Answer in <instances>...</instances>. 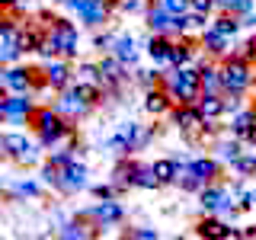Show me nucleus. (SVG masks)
Here are the masks:
<instances>
[{
    "label": "nucleus",
    "mask_w": 256,
    "mask_h": 240,
    "mask_svg": "<svg viewBox=\"0 0 256 240\" xmlns=\"http://www.w3.org/2000/svg\"><path fill=\"white\" fill-rule=\"evenodd\" d=\"M0 4H4V6H6V4H13V0H0Z\"/></svg>",
    "instance_id": "nucleus-41"
},
{
    "label": "nucleus",
    "mask_w": 256,
    "mask_h": 240,
    "mask_svg": "<svg viewBox=\"0 0 256 240\" xmlns=\"http://www.w3.org/2000/svg\"><path fill=\"white\" fill-rule=\"evenodd\" d=\"M160 6H166L173 16H180V13H189L192 10V0H157Z\"/></svg>",
    "instance_id": "nucleus-36"
},
{
    "label": "nucleus",
    "mask_w": 256,
    "mask_h": 240,
    "mask_svg": "<svg viewBox=\"0 0 256 240\" xmlns=\"http://www.w3.org/2000/svg\"><path fill=\"white\" fill-rule=\"evenodd\" d=\"M154 173H157L160 186H176V180H180V157H157Z\"/></svg>",
    "instance_id": "nucleus-25"
},
{
    "label": "nucleus",
    "mask_w": 256,
    "mask_h": 240,
    "mask_svg": "<svg viewBox=\"0 0 256 240\" xmlns=\"http://www.w3.org/2000/svg\"><path fill=\"white\" fill-rule=\"evenodd\" d=\"M138 173H141V160H134V157H118V164L112 166L109 180L118 186V192H128V189L138 186Z\"/></svg>",
    "instance_id": "nucleus-14"
},
{
    "label": "nucleus",
    "mask_w": 256,
    "mask_h": 240,
    "mask_svg": "<svg viewBox=\"0 0 256 240\" xmlns=\"http://www.w3.org/2000/svg\"><path fill=\"white\" fill-rule=\"evenodd\" d=\"M36 109L38 106L32 102V93H4V100H0V118H4L6 125L29 122Z\"/></svg>",
    "instance_id": "nucleus-9"
},
{
    "label": "nucleus",
    "mask_w": 256,
    "mask_h": 240,
    "mask_svg": "<svg viewBox=\"0 0 256 240\" xmlns=\"http://www.w3.org/2000/svg\"><path fill=\"white\" fill-rule=\"evenodd\" d=\"M253 128H256V106H244L240 112H234V118H230V128H228V132L237 134L240 141H250Z\"/></svg>",
    "instance_id": "nucleus-22"
},
{
    "label": "nucleus",
    "mask_w": 256,
    "mask_h": 240,
    "mask_svg": "<svg viewBox=\"0 0 256 240\" xmlns=\"http://www.w3.org/2000/svg\"><path fill=\"white\" fill-rule=\"evenodd\" d=\"M198 112L208 118V122H221L228 116V106H224V93H202L198 96Z\"/></svg>",
    "instance_id": "nucleus-23"
},
{
    "label": "nucleus",
    "mask_w": 256,
    "mask_h": 240,
    "mask_svg": "<svg viewBox=\"0 0 256 240\" xmlns=\"http://www.w3.org/2000/svg\"><path fill=\"white\" fill-rule=\"evenodd\" d=\"M221 80H224V93H246L256 84V64L230 54L221 61Z\"/></svg>",
    "instance_id": "nucleus-5"
},
{
    "label": "nucleus",
    "mask_w": 256,
    "mask_h": 240,
    "mask_svg": "<svg viewBox=\"0 0 256 240\" xmlns=\"http://www.w3.org/2000/svg\"><path fill=\"white\" fill-rule=\"evenodd\" d=\"M116 38H118V32H96V36H93V48L100 54H109L112 45H116Z\"/></svg>",
    "instance_id": "nucleus-32"
},
{
    "label": "nucleus",
    "mask_w": 256,
    "mask_h": 240,
    "mask_svg": "<svg viewBox=\"0 0 256 240\" xmlns=\"http://www.w3.org/2000/svg\"><path fill=\"white\" fill-rule=\"evenodd\" d=\"M109 6L102 4V0H90V6L84 10V16H80V22H84L86 29H100V26H106V20H109Z\"/></svg>",
    "instance_id": "nucleus-26"
},
{
    "label": "nucleus",
    "mask_w": 256,
    "mask_h": 240,
    "mask_svg": "<svg viewBox=\"0 0 256 240\" xmlns=\"http://www.w3.org/2000/svg\"><path fill=\"white\" fill-rule=\"evenodd\" d=\"M45 32H48V29H42L36 20L26 22V26H22V32H20V48H22L26 54H38V48H42V42H45Z\"/></svg>",
    "instance_id": "nucleus-24"
},
{
    "label": "nucleus",
    "mask_w": 256,
    "mask_h": 240,
    "mask_svg": "<svg viewBox=\"0 0 256 240\" xmlns=\"http://www.w3.org/2000/svg\"><path fill=\"white\" fill-rule=\"evenodd\" d=\"M237 205L244 208V212H250V208H256V189H244L237 198Z\"/></svg>",
    "instance_id": "nucleus-39"
},
{
    "label": "nucleus",
    "mask_w": 256,
    "mask_h": 240,
    "mask_svg": "<svg viewBox=\"0 0 256 240\" xmlns=\"http://www.w3.org/2000/svg\"><path fill=\"white\" fill-rule=\"evenodd\" d=\"M54 109H58L61 116H68L70 122H77V118H84V116H90V112H93L90 102L80 100V96L74 93V86H68V90L58 93V100H54Z\"/></svg>",
    "instance_id": "nucleus-15"
},
{
    "label": "nucleus",
    "mask_w": 256,
    "mask_h": 240,
    "mask_svg": "<svg viewBox=\"0 0 256 240\" xmlns=\"http://www.w3.org/2000/svg\"><path fill=\"white\" fill-rule=\"evenodd\" d=\"M54 4H61V0H54Z\"/></svg>",
    "instance_id": "nucleus-42"
},
{
    "label": "nucleus",
    "mask_w": 256,
    "mask_h": 240,
    "mask_svg": "<svg viewBox=\"0 0 256 240\" xmlns=\"http://www.w3.org/2000/svg\"><path fill=\"white\" fill-rule=\"evenodd\" d=\"M134 189H160V180L154 173V164H141V173H138V186Z\"/></svg>",
    "instance_id": "nucleus-30"
},
{
    "label": "nucleus",
    "mask_w": 256,
    "mask_h": 240,
    "mask_svg": "<svg viewBox=\"0 0 256 240\" xmlns=\"http://www.w3.org/2000/svg\"><path fill=\"white\" fill-rule=\"evenodd\" d=\"M74 80H100V61H80Z\"/></svg>",
    "instance_id": "nucleus-31"
},
{
    "label": "nucleus",
    "mask_w": 256,
    "mask_h": 240,
    "mask_svg": "<svg viewBox=\"0 0 256 240\" xmlns=\"http://www.w3.org/2000/svg\"><path fill=\"white\" fill-rule=\"evenodd\" d=\"M144 22H148L150 32H164V36H170V29H173V13L154 0V4H148V10H144Z\"/></svg>",
    "instance_id": "nucleus-21"
},
{
    "label": "nucleus",
    "mask_w": 256,
    "mask_h": 240,
    "mask_svg": "<svg viewBox=\"0 0 256 240\" xmlns=\"http://www.w3.org/2000/svg\"><path fill=\"white\" fill-rule=\"evenodd\" d=\"M170 45H173V36H164V32H150L148 38L141 42L144 54L157 64V68H166V54H170Z\"/></svg>",
    "instance_id": "nucleus-17"
},
{
    "label": "nucleus",
    "mask_w": 256,
    "mask_h": 240,
    "mask_svg": "<svg viewBox=\"0 0 256 240\" xmlns=\"http://www.w3.org/2000/svg\"><path fill=\"white\" fill-rule=\"evenodd\" d=\"M230 166H234V176L250 180V176H256V154H253V150H244V154H240Z\"/></svg>",
    "instance_id": "nucleus-29"
},
{
    "label": "nucleus",
    "mask_w": 256,
    "mask_h": 240,
    "mask_svg": "<svg viewBox=\"0 0 256 240\" xmlns=\"http://www.w3.org/2000/svg\"><path fill=\"white\" fill-rule=\"evenodd\" d=\"M230 4H234V0H218V10H228Z\"/></svg>",
    "instance_id": "nucleus-40"
},
{
    "label": "nucleus",
    "mask_w": 256,
    "mask_h": 240,
    "mask_svg": "<svg viewBox=\"0 0 256 240\" xmlns=\"http://www.w3.org/2000/svg\"><path fill=\"white\" fill-rule=\"evenodd\" d=\"M52 189L58 192V196H77L80 189H90V170H86V164L80 157H74L70 164H64L58 182H54Z\"/></svg>",
    "instance_id": "nucleus-7"
},
{
    "label": "nucleus",
    "mask_w": 256,
    "mask_h": 240,
    "mask_svg": "<svg viewBox=\"0 0 256 240\" xmlns=\"http://www.w3.org/2000/svg\"><path fill=\"white\" fill-rule=\"evenodd\" d=\"M212 26L218 29V32H224V36H230V38H234L237 32L244 29V20H240L237 13H230V10H218V13L212 16Z\"/></svg>",
    "instance_id": "nucleus-27"
},
{
    "label": "nucleus",
    "mask_w": 256,
    "mask_h": 240,
    "mask_svg": "<svg viewBox=\"0 0 256 240\" xmlns=\"http://www.w3.org/2000/svg\"><path fill=\"white\" fill-rule=\"evenodd\" d=\"M173 96L166 93V86L164 84H157V86H150V90H144V100H141V109L148 112V116H154V118H164V116H170L173 112Z\"/></svg>",
    "instance_id": "nucleus-13"
},
{
    "label": "nucleus",
    "mask_w": 256,
    "mask_h": 240,
    "mask_svg": "<svg viewBox=\"0 0 256 240\" xmlns=\"http://www.w3.org/2000/svg\"><path fill=\"white\" fill-rule=\"evenodd\" d=\"M240 154H244V141H240L237 134H230V132L221 134L218 138V157L224 160V164H234Z\"/></svg>",
    "instance_id": "nucleus-28"
},
{
    "label": "nucleus",
    "mask_w": 256,
    "mask_h": 240,
    "mask_svg": "<svg viewBox=\"0 0 256 240\" xmlns=\"http://www.w3.org/2000/svg\"><path fill=\"white\" fill-rule=\"evenodd\" d=\"M0 86H4V93H45L48 84L42 77V68H29V64H4V70H0Z\"/></svg>",
    "instance_id": "nucleus-4"
},
{
    "label": "nucleus",
    "mask_w": 256,
    "mask_h": 240,
    "mask_svg": "<svg viewBox=\"0 0 256 240\" xmlns=\"http://www.w3.org/2000/svg\"><path fill=\"white\" fill-rule=\"evenodd\" d=\"M170 122H173V128L182 134V138H189V141H202L208 118L202 116V112H198L196 102H182V106H173Z\"/></svg>",
    "instance_id": "nucleus-6"
},
{
    "label": "nucleus",
    "mask_w": 256,
    "mask_h": 240,
    "mask_svg": "<svg viewBox=\"0 0 256 240\" xmlns=\"http://www.w3.org/2000/svg\"><path fill=\"white\" fill-rule=\"evenodd\" d=\"M164 86L173 96L176 106L182 102H198L202 96V70L198 64H182V68H164Z\"/></svg>",
    "instance_id": "nucleus-2"
},
{
    "label": "nucleus",
    "mask_w": 256,
    "mask_h": 240,
    "mask_svg": "<svg viewBox=\"0 0 256 240\" xmlns=\"http://www.w3.org/2000/svg\"><path fill=\"white\" fill-rule=\"evenodd\" d=\"M42 192H45L42 176H38V180L26 176V180H16L13 186H6L4 189V198H6V202H16V198H42Z\"/></svg>",
    "instance_id": "nucleus-18"
},
{
    "label": "nucleus",
    "mask_w": 256,
    "mask_h": 240,
    "mask_svg": "<svg viewBox=\"0 0 256 240\" xmlns=\"http://www.w3.org/2000/svg\"><path fill=\"white\" fill-rule=\"evenodd\" d=\"M90 192H93V198H118V196H122L112 180L109 182H96V186H90Z\"/></svg>",
    "instance_id": "nucleus-33"
},
{
    "label": "nucleus",
    "mask_w": 256,
    "mask_h": 240,
    "mask_svg": "<svg viewBox=\"0 0 256 240\" xmlns=\"http://www.w3.org/2000/svg\"><path fill=\"white\" fill-rule=\"evenodd\" d=\"M196 234L208 237V240H234V237H240V230L230 228L228 221H221L218 214H205V218H198V224H196Z\"/></svg>",
    "instance_id": "nucleus-16"
},
{
    "label": "nucleus",
    "mask_w": 256,
    "mask_h": 240,
    "mask_svg": "<svg viewBox=\"0 0 256 240\" xmlns=\"http://www.w3.org/2000/svg\"><path fill=\"white\" fill-rule=\"evenodd\" d=\"M198 45H202V52L208 54V58H214V61H224V58H230V54L237 52L234 38L224 36V32H218L214 26H208L202 36H198Z\"/></svg>",
    "instance_id": "nucleus-12"
},
{
    "label": "nucleus",
    "mask_w": 256,
    "mask_h": 240,
    "mask_svg": "<svg viewBox=\"0 0 256 240\" xmlns=\"http://www.w3.org/2000/svg\"><path fill=\"white\" fill-rule=\"evenodd\" d=\"M42 141H32L26 132H4V138H0V154H4L6 164H16V166H36L42 164Z\"/></svg>",
    "instance_id": "nucleus-3"
},
{
    "label": "nucleus",
    "mask_w": 256,
    "mask_h": 240,
    "mask_svg": "<svg viewBox=\"0 0 256 240\" xmlns=\"http://www.w3.org/2000/svg\"><path fill=\"white\" fill-rule=\"evenodd\" d=\"M29 125H32V132H36V138L42 141V148H54V144H61V141H74V132H77V125L70 122L68 116H61V112L54 109V102L52 106H38L32 112Z\"/></svg>",
    "instance_id": "nucleus-1"
},
{
    "label": "nucleus",
    "mask_w": 256,
    "mask_h": 240,
    "mask_svg": "<svg viewBox=\"0 0 256 240\" xmlns=\"http://www.w3.org/2000/svg\"><path fill=\"white\" fill-rule=\"evenodd\" d=\"M228 10H230V13H237V16H246V13H253V10H256V0H234Z\"/></svg>",
    "instance_id": "nucleus-38"
},
{
    "label": "nucleus",
    "mask_w": 256,
    "mask_h": 240,
    "mask_svg": "<svg viewBox=\"0 0 256 240\" xmlns=\"http://www.w3.org/2000/svg\"><path fill=\"white\" fill-rule=\"evenodd\" d=\"M189 164H192V173H196L205 186L214 182V180H221V170H224L221 157H189Z\"/></svg>",
    "instance_id": "nucleus-20"
},
{
    "label": "nucleus",
    "mask_w": 256,
    "mask_h": 240,
    "mask_svg": "<svg viewBox=\"0 0 256 240\" xmlns=\"http://www.w3.org/2000/svg\"><path fill=\"white\" fill-rule=\"evenodd\" d=\"M234 54H240V58H246V61H253V64H256V32H253L250 38H246V42H240V45H237V52H234Z\"/></svg>",
    "instance_id": "nucleus-35"
},
{
    "label": "nucleus",
    "mask_w": 256,
    "mask_h": 240,
    "mask_svg": "<svg viewBox=\"0 0 256 240\" xmlns=\"http://www.w3.org/2000/svg\"><path fill=\"white\" fill-rule=\"evenodd\" d=\"M112 54H116L122 64H128V68H134V64H138V54H141L138 38H134L132 32H118L116 45H112Z\"/></svg>",
    "instance_id": "nucleus-19"
},
{
    "label": "nucleus",
    "mask_w": 256,
    "mask_h": 240,
    "mask_svg": "<svg viewBox=\"0 0 256 240\" xmlns=\"http://www.w3.org/2000/svg\"><path fill=\"white\" fill-rule=\"evenodd\" d=\"M125 237H132V240H157L160 230L157 228H125Z\"/></svg>",
    "instance_id": "nucleus-34"
},
{
    "label": "nucleus",
    "mask_w": 256,
    "mask_h": 240,
    "mask_svg": "<svg viewBox=\"0 0 256 240\" xmlns=\"http://www.w3.org/2000/svg\"><path fill=\"white\" fill-rule=\"evenodd\" d=\"M38 68H42V77H45V84H48L52 93H61L74 84V70H70L68 58H48V61L38 64Z\"/></svg>",
    "instance_id": "nucleus-11"
},
{
    "label": "nucleus",
    "mask_w": 256,
    "mask_h": 240,
    "mask_svg": "<svg viewBox=\"0 0 256 240\" xmlns=\"http://www.w3.org/2000/svg\"><path fill=\"white\" fill-rule=\"evenodd\" d=\"M80 218H86L90 224L96 228H116V224L125 221V205L118 202V198H100L96 205L84 208V212H77Z\"/></svg>",
    "instance_id": "nucleus-8"
},
{
    "label": "nucleus",
    "mask_w": 256,
    "mask_h": 240,
    "mask_svg": "<svg viewBox=\"0 0 256 240\" xmlns=\"http://www.w3.org/2000/svg\"><path fill=\"white\" fill-rule=\"evenodd\" d=\"M48 36L54 38V45L61 48V58L74 61L77 52H80V29L77 22H70L68 16H58V20L52 22V29H48Z\"/></svg>",
    "instance_id": "nucleus-10"
},
{
    "label": "nucleus",
    "mask_w": 256,
    "mask_h": 240,
    "mask_svg": "<svg viewBox=\"0 0 256 240\" xmlns=\"http://www.w3.org/2000/svg\"><path fill=\"white\" fill-rule=\"evenodd\" d=\"M148 0H118V13H144Z\"/></svg>",
    "instance_id": "nucleus-37"
}]
</instances>
